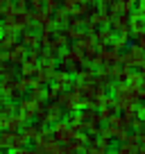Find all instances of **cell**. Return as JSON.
Segmentation results:
<instances>
[{"label": "cell", "mask_w": 145, "mask_h": 154, "mask_svg": "<svg viewBox=\"0 0 145 154\" xmlns=\"http://www.w3.org/2000/svg\"><path fill=\"white\" fill-rule=\"evenodd\" d=\"M50 134H52V138L57 140V143L66 145L77 136V129H72L68 120H59V122H54V125H50Z\"/></svg>", "instance_id": "obj_1"}, {"label": "cell", "mask_w": 145, "mask_h": 154, "mask_svg": "<svg viewBox=\"0 0 145 154\" xmlns=\"http://www.w3.org/2000/svg\"><path fill=\"white\" fill-rule=\"evenodd\" d=\"M120 66L125 68H143L145 66V50L138 45H131L127 52L120 54Z\"/></svg>", "instance_id": "obj_2"}, {"label": "cell", "mask_w": 145, "mask_h": 154, "mask_svg": "<svg viewBox=\"0 0 145 154\" xmlns=\"http://www.w3.org/2000/svg\"><path fill=\"white\" fill-rule=\"evenodd\" d=\"M43 104H45V102H34V100H29V97H23V100L18 102V113L23 116L25 122H29V120L36 118V113L41 111Z\"/></svg>", "instance_id": "obj_3"}, {"label": "cell", "mask_w": 145, "mask_h": 154, "mask_svg": "<svg viewBox=\"0 0 145 154\" xmlns=\"http://www.w3.org/2000/svg\"><path fill=\"white\" fill-rule=\"evenodd\" d=\"M59 61L68 63V66H77V63H84V52L77 48V45H70V48H66V50L59 52Z\"/></svg>", "instance_id": "obj_4"}, {"label": "cell", "mask_w": 145, "mask_h": 154, "mask_svg": "<svg viewBox=\"0 0 145 154\" xmlns=\"http://www.w3.org/2000/svg\"><path fill=\"white\" fill-rule=\"evenodd\" d=\"M27 52H29V50L25 48L23 43H16L11 50H7V52H5V59L11 63V66H23V61H25V57H27Z\"/></svg>", "instance_id": "obj_5"}, {"label": "cell", "mask_w": 145, "mask_h": 154, "mask_svg": "<svg viewBox=\"0 0 145 154\" xmlns=\"http://www.w3.org/2000/svg\"><path fill=\"white\" fill-rule=\"evenodd\" d=\"M111 29L118 32L120 36H129L131 34V20H129V14H118L111 23Z\"/></svg>", "instance_id": "obj_6"}, {"label": "cell", "mask_w": 145, "mask_h": 154, "mask_svg": "<svg viewBox=\"0 0 145 154\" xmlns=\"http://www.w3.org/2000/svg\"><path fill=\"white\" fill-rule=\"evenodd\" d=\"M32 20L39 25V32L41 29H54V16L50 11H32Z\"/></svg>", "instance_id": "obj_7"}, {"label": "cell", "mask_w": 145, "mask_h": 154, "mask_svg": "<svg viewBox=\"0 0 145 154\" xmlns=\"http://www.w3.org/2000/svg\"><path fill=\"white\" fill-rule=\"evenodd\" d=\"M20 43H23L27 50H39L41 48V38H39V34H36V32L25 29V32H20Z\"/></svg>", "instance_id": "obj_8"}, {"label": "cell", "mask_w": 145, "mask_h": 154, "mask_svg": "<svg viewBox=\"0 0 145 154\" xmlns=\"http://www.w3.org/2000/svg\"><path fill=\"white\" fill-rule=\"evenodd\" d=\"M72 82H75V79L70 77V72H61V70H57V75H54V79H52V84H54V86L63 88V91H70Z\"/></svg>", "instance_id": "obj_9"}, {"label": "cell", "mask_w": 145, "mask_h": 154, "mask_svg": "<svg viewBox=\"0 0 145 154\" xmlns=\"http://www.w3.org/2000/svg\"><path fill=\"white\" fill-rule=\"evenodd\" d=\"M16 38H20V34H18V32H5L2 36H0V50H2V52L11 50L16 43H18Z\"/></svg>", "instance_id": "obj_10"}, {"label": "cell", "mask_w": 145, "mask_h": 154, "mask_svg": "<svg viewBox=\"0 0 145 154\" xmlns=\"http://www.w3.org/2000/svg\"><path fill=\"white\" fill-rule=\"evenodd\" d=\"M45 111H48V122H50V125L63 120V109H61V104H57V102H54V104H48Z\"/></svg>", "instance_id": "obj_11"}, {"label": "cell", "mask_w": 145, "mask_h": 154, "mask_svg": "<svg viewBox=\"0 0 145 154\" xmlns=\"http://www.w3.org/2000/svg\"><path fill=\"white\" fill-rule=\"evenodd\" d=\"M41 131H43V127H39L36 122H25V127H23V131H20V134H23L27 140H36V138L41 136Z\"/></svg>", "instance_id": "obj_12"}, {"label": "cell", "mask_w": 145, "mask_h": 154, "mask_svg": "<svg viewBox=\"0 0 145 154\" xmlns=\"http://www.w3.org/2000/svg\"><path fill=\"white\" fill-rule=\"evenodd\" d=\"M25 127V120H23V116L16 113L9 118V122H7V131H11V134H18V129H23Z\"/></svg>", "instance_id": "obj_13"}, {"label": "cell", "mask_w": 145, "mask_h": 154, "mask_svg": "<svg viewBox=\"0 0 145 154\" xmlns=\"http://www.w3.org/2000/svg\"><path fill=\"white\" fill-rule=\"evenodd\" d=\"M57 36V29H41L39 32V38H41V48H48L52 43V38Z\"/></svg>", "instance_id": "obj_14"}, {"label": "cell", "mask_w": 145, "mask_h": 154, "mask_svg": "<svg viewBox=\"0 0 145 154\" xmlns=\"http://www.w3.org/2000/svg\"><path fill=\"white\" fill-rule=\"evenodd\" d=\"M106 127L116 131V129H127V127H129V125H127V120H125V118H122V116H118V113H116V116H113V118H111V120L106 122Z\"/></svg>", "instance_id": "obj_15"}, {"label": "cell", "mask_w": 145, "mask_h": 154, "mask_svg": "<svg viewBox=\"0 0 145 154\" xmlns=\"http://www.w3.org/2000/svg\"><path fill=\"white\" fill-rule=\"evenodd\" d=\"M118 109H120V106H102V109L100 111H97V113H100V118H102V122H109V120H111V118H113V116H116V111Z\"/></svg>", "instance_id": "obj_16"}, {"label": "cell", "mask_w": 145, "mask_h": 154, "mask_svg": "<svg viewBox=\"0 0 145 154\" xmlns=\"http://www.w3.org/2000/svg\"><path fill=\"white\" fill-rule=\"evenodd\" d=\"M11 143H14V134H11V131H0V145H2V147L5 149H11Z\"/></svg>", "instance_id": "obj_17"}, {"label": "cell", "mask_w": 145, "mask_h": 154, "mask_svg": "<svg viewBox=\"0 0 145 154\" xmlns=\"http://www.w3.org/2000/svg\"><path fill=\"white\" fill-rule=\"evenodd\" d=\"M127 38H129V36H120V34H118V36H113V41H111V48H116L118 52H120V50L127 45Z\"/></svg>", "instance_id": "obj_18"}, {"label": "cell", "mask_w": 145, "mask_h": 154, "mask_svg": "<svg viewBox=\"0 0 145 154\" xmlns=\"http://www.w3.org/2000/svg\"><path fill=\"white\" fill-rule=\"evenodd\" d=\"M27 145V138H25L23 134H14V143H11V149H20Z\"/></svg>", "instance_id": "obj_19"}, {"label": "cell", "mask_w": 145, "mask_h": 154, "mask_svg": "<svg viewBox=\"0 0 145 154\" xmlns=\"http://www.w3.org/2000/svg\"><path fill=\"white\" fill-rule=\"evenodd\" d=\"M113 138H116V140H120V145H122V143H127V140H129V131H127V129H116Z\"/></svg>", "instance_id": "obj_20"}, {"label": "cell", "mask_w": 145, "mask_h": 154, "mask_svg": "<svg viewBox=\"0 0 145 154\" xmlns=\"http://www.w3.org/2000/svg\"><path fill=\"white\" fill-rule=\"evenodd\" d=\"M57 9H61V7H59V0H45V11L54 14Z\"/></svg>", "instance_id": "obj_21"}, {"label": "cell", "mask_w": 145, "mask_h": 154, "mask_svg": "<svg viewBox=\"0 0 145 154\" xmlns=\"http://www.w3.org/2000/svg\"><path fill=\"white\" fill-rule=\"evenodd\" d=\"M131 14H134V16H138V18H140V20L145 23V5H138V7L134 9V11H131Z\"/></svg>", "instance_id": "obj_22"}, {"label": "cell", "mask_w": 145, "mask_h": 154, "mask_svg": "<svg viewBox=\"0 0 145 154\" xmlns=\"http://www.w3.org/2000/svg\"><path fill=\"white\" fill-rule=\"evenodd\" d=\"M136 38H138V43H136V45H138V48H143V50H145V32L136 34Z\"/></svg>", "instance_id": "obj_23"}, {"label": "cell", "mask_w": 145, "mask_h": 154, "mask_svg": "<svg viewBox=\"0 0 145 154\" xmlns=\"http://www.w3.org/2000/svg\"><path fill=\"white\" fill-rule=\"evenodd\" d=\"M11 2H14V0H0V14H2V11H5L7 7L11 5Z\"/></svg>", "instance_id": "obj_24"}, {"label": "cell", "mask_w": 145, "mask_h": 154, "mask_svg": "<svg viewBox=\"0 0 145 154\" xmlns=\"http://www.w3.org/2000/svg\"><path fill=\"white\" fill-rule=\"evenodd\" d=\"M5 102H7V100H5V97H2V95H0V111H2V106H5Z\"/></svg>", "instance_id": "obj_25"}, {"label": "cell", "mask_w": 145, "mask_h": 154, "mask_svg": "<svg viewBox=\"0 0 145 154\" xmlns=\"http://www.w3.org/2000/svg\"><path fill=\"white\" fill-rule=\"evenodd\" d=\"M0 154H5V147H2V145H0Z\"/></svg>", "instance_id": "obj_26"}, {"label": "cell", "mask_w": 145, "mask_h": 154, "mask_svg": "<svg viewBox=\"0 0 145 154\" xmlns=\"http://www.w3.org/2000/svg\"><path fill=\"white\" fill-rule=\"evenodd\" d=\"M106 154H113V152H106Z\"/></svg>", "instance_id": "obj_27"}]
</instances>
